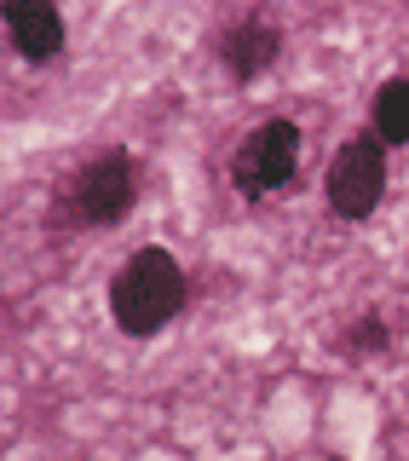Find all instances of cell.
<instances>
[{
    "label": "cell",
    "instance_id": "cell-3",
    "mask_svg": "<svg viewBox=\"0 0 409 461\" xmlns=\"http://www.w3.org/2000/svg\"><path fill=\"white\" fill-rule=\"evenodd\" d=\"M323 196L341 220H369L386 196V144L375 133H352L323 173Z\"/></svg>",
    "mask_w": 409,
    "mask_h": 461
},
{
    "label": "cell",
    "instance_id": "cell-6",
    "mask_svg": "<svg viewBox=\"0 0 409 461\" xmlns=\"http://www.w3.org/2000/svg\"><path fill=\"white\" fill-rule=\"evenodd\" d=\"M6 35H12L23 64H52L64 52L69 29L58 18V6H47V0H6Z\"/></svg>",
    "mask_w": 409,
    "mask_h": 461
},
{
    "label": "cell",
    "instance_id": "cell-5",
    "mask_svg": "<svg viewBox=\"0 0 409 461\" xmlns=\"http://www.w3.org/2000/svg\"><path fill=\"white\" fill-rule=\"evenodd\" d=\"M277 52H283V29H277L266 12H242V18L219 35V58H225V69L237 81H259L277 64Z\"/></svg>",
    "mask_w": 409,
    "mask_h": 461
},
{
    "label": "cell",
    "instance_id": "cell-4",
    "mask_svg": "<svg viewBox=\"0 0 409 461\" xmlns=\"http://www.w3.org/2000/svg\"><path fill=\"white\" fill-rule=\"evenodd\" d=\"M139 202V179H133V162L127 150H105L93 156L76 179H69V213L81 225H122Z\"/></svg>",
    "mask_w": 409,
    "mask_h": 461
},
{
    "label": "cell",
    "instance_id": "cell-8",
    "mask_svg": "<svg viewBox=\"0 0 409 461\" xmlns=\"http://www.w3.org/2000/svg\"><path fill=\"white\" fill-rule=\"evenodd\" d=\"M341 352L346 357H369V352H386V323L381 317H358L352 329L341 335Z\"/></svg>",
    "mask_w": 409,
    "mask_h": 461
},
{
    "label": "cell",
    "instance_id": "cell-1",
    "mask_svg": "<svg viewBox=\"0 0 409 461\" xmlns=\"http://www.w3.org/2000/svg\"><path fill=\"white\" fill-rule=\"evenodd\" d=\"M185 312V271L168 249H139L110 283V317L122 335L150 340Z\"/></svg>",
    "mask_w": 409,
    "mask_h": 461
},
{
    "label": "cell",
    "instance_id": "cell-7",
    "mask_svg": "<svg viewBox=\"0 0 409 461\" xmlns=\"http://www.w3.org/2000/svg\"><path fill=\"white\" fill-rule=\"evenodd\" d=\"M369 133L381 144H409V81L392 76L369 98Z\"/></svg>",
    "mask_w": 409,
    "mask_h": 461
},
{
    "label": "cell",
    "instance_id": "cell-2",
    "mask_svg": "<svg viewBox=\"0 0 409 461\" xmlns=\"http://www.w3.org/2000/svg\"><path fill=\"white\" fill-rule=\"evenodd\" d=\"M295 173H300V127L295 122H259L237 144V156H231V185L248 202H266L277 191H288Z\"/></svg>",
    "mask_w": 409,
    "mask_h": 461
}]
</instances>
